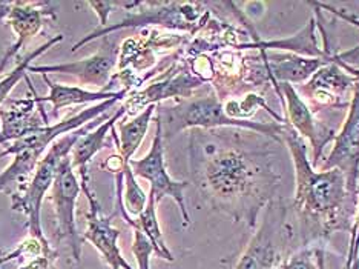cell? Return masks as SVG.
Segmentation results:
<instances>
[{"mask_svg": "<svg viewBox=\"0 0 359 269\" xmlns=\"http://www.w3.org/2000/svg\"><path fill=\"white\" fill-rule=\"evenodd\" d=\"M50 260L51 257L48 256H39L32 260L29 265L22 266L20 269H48V266H50Z\"/></svg>", "mask_w": 359, "mask_h": 269, "instance_id": "cell-24", "label": "cell"}, {"mask_svg": "<svg viewBox=\"0 0 359 269\" xmlns=\"http://www.w3.org/2000/svg\"><path fill=\"white\" fill-rule=\"evenodd\" d=\"M350 74L356 81L348 103V116L342 125L339 134L334 136V146L329 157L323 163V169L337 168L346 176L347 188L358 197L359 178V70L350 67Z\"/></svg>", "mask_w": 359, "mask_h": 269, "instance_id": "cell-7", "label": "cell"}, {"mask_svg": "<svg viewBox=\"0 0 359 269\" xmlns=\"http://www.w3.org/2000/svg\"><path fill=\"white\" fill-rule=\"evenodd\" d=\"M55 19L51 4L37 2V4H23V2H0V23L10 25L18 36V40L13 46L6 50L2 63H0V74L5 70L13 57L19 54L22 48H25L31 39H34L46 20Z\"/></svg>", "mask_w": 359, "mask_h": 269, "instance_id": "cell-9", "label": "cell"}, {"mask_svg": "<svg viewBox=\"0 0 359 269\" xmlns=\"http://www.w3.org/2000/svg\"><path fill=\"white\" fill-rule=\"evenodd\" d=\"M155 111H157V105H149L129 122H117L116 128L112 129L111 137L116 142L118 154L126 163L133 160L134 154L143 143Z\"/></svg>", "mask_w": 359, "mask_h": 269, "instance_id": "cell-15", "label": "cell"}, {"mask_svg": "<svg viewBox=\"0 0 359 269\" xmlns=\"http://www.w3.org/2000/svg\"><path fill=\"white\" fill-rule=\"evenodd\" d=\"M316 5L320 6V8H324V10H329V11H332L333 14L339 15V18H342V19H344V20H347L348 23H352V25H356V27H359V20H358V19H355V18H352V15H347V14L341 13V11H338V10H333V8H330V6H327V5H323V4H316Z\"/></svg>", "mask_w": 359, "mask_h": 269, "instance_id": "cell-25", "label": "cell"}, {"mask_svg": "<svg viewBox=\"0 0 359 269\" xmlns=\"http://www.w3.org/2000/svg\"><path fill=\"white\" fill-rule=\"evenodd\" d=\"M276 86V93H278L280 99L287 100V122L289 125L293 126L295 131H299L301 136L307 137L310 142H312L313 148H315V156L318 151V134L316 131V124L312 119V112H310L307 105L301 99V96L295 88L292 86V84H287V81H273Z\"/></svg>", "mask_w": 359, "mask_h": 269, "instance_id": "cell-16", "label": "cell"}, {"mask_svg": "<svg viewBox=\"0 0 359 269\" xmlns=\"http://www.w3.org/2000/svg\"><path fill=\"white\" fill-rule=\"evenodd\" d=\"M4 79V74H0V80H2Z\"/></svg>", "mask_w": 359, "mask_h": 269, "instance_id": "cell-26", "label": "cell"}, {"mask_svg": "<svg viewBox=\"0 0 359 269\" xmlns=\"http://www.w3.org/2000/svg\"><path fill=\"white\" fill-rule=\"evenodd\" d=\"M312 256L313 251H301L284 263V269H324V252L316 249V257Z\"/></svg>", "mask_w": 359, "mask_h": 269, "instance_id": "cell-21", "label": "cell"}, {"mask_svg": "<svg viewBox=\"0 0 359 269\" xmlns=\"http://www.w3.org/2000/svg\"><path fill=\"white\" fill-rule=\"evenodd\" d=\"M108 117L102 116L93 120L91 124H88L86 126L77 129V131L69 133L60 137L59 140H55L43 154V157L40 159L31 181L23 186L22 190L11 194V208L27 217V225L31 237L40 240L43 244H46V247H50V243L45 239L42 230V220H40L42 218V205L48 191L53 188L60 162L65 157L71 156L72 148H74L76 142L81 136L88 133L89 129H93L94 126L100 125Z\"/></svg>", "mask_w": 359, "mask_h": 269, "instance_id": "cell-3", "label": "cell"}, {"mask_svg": "<svg viewBox=\"0 0 359 269\" xmlns=\"http://www.w3.org/2000/svg\"><path fill=\"white\" fill-rule=\"evenodd\" d=\"M284 137L295 165V209L299 217L321 225L325 232L339 228L347 230L358 197L348 191L346 176L337 168L315 171L310 166L306 146L289 124L284 126Z\"/></svg>", "mask_w": 359, "mask_h": 269, "instance_id": "cell-2", "label": "cell"}, {"mask_svg": "<svg viewBox=\"0 0 359 269\" xmlns=\"http://www.w3.org/2000/svg\"><path fill=\"white\" fill-rule=\"evenodd\" d=\"M121 199H123L125 211L129 216H140L148 203V195L138 185L135 174L130 169L129 163L123 168V183H121Z\"/></svg>", "mask_w": 359, "mask_h": 269, "instance_id": "cell-20", "label": "cell"}, {"mask_svg": "<svg viewBox=\"0 0 359 269\" xmlns=\"http://www.w3.org/2000/svg\"><path fill=\"white\" fill-rule=\"evenodd\" d=\"M168 124L172 126L174 131H182L186 128H224V126H238L258 131L272 137L273 140L281 142L280 134H284V126L280 124H257V122L249 120H238L231 119L227 116L224 107L217 97H201L187 103H183L182 107L174 108L170 112Z\"/></svg>", "mask_w": 359, "mask_h": 269, "instance_id": "cell-4", "label": "cell"}, {"mask_svg": "<svg viewBox=\"0 0 359 269\" xmlns=\"http://www.w3.org/2000/svg\"><path fill=\"white\" fill-rule=\"evenodd\" d=\"M126 114V108L120 107L111 117L103 120L100 125L89 129L88 133L81 136L76 142L74 148L71 151V162L72 166L80 174V177L88 176V165L91 163L97 152H100L104 145L108 143V137L112 133V129L116 128L117 122L121 120Z\"/></svg>", "mask_w": 359, "mask_h": 269, "instance_id": "cell-13", "label": "cell"}, {"mask_svg": "<svg viewBox=\"0 0 359 269\" xmlns=\"http://www.w3.org/2000/svg\"><path fill=\"white\" fill-rule=\"evenodd\" d=\"M126 93H128L126 89H123V91H121L117 97H114V99H111V100L93 105V107H89L83 111L74 114V116L57 122V124H54V125H51V124L46 125L28 137H23V138H20V140L11 142L10 146H6L5 151L0 152V159H4L6 156H15V154H19L22 151H29V150L45 154L48 151V148H50V146L55 140H59L60 137L67 136L69 133H74V131H77V129L86 126L88 124H91L93 120L104 116V112L111 110L118 100L123 99Z\"/></svg>", "mask_w": 359, "mask_h": 269, "instance_id": "cell-8", "label": "cell"}, {"mask_svg": "<svg viewBox=\"0 0 359 269\" xmlns=\"http://www.w3.org/2000/svg\"><path fill=\"white\" fill-rule=\"evenodd\" d=\"M129 165L135 176L149 182V192L154 194L155 202L160 203L165 197H170L182 211L184 225L191 223L184 200V190L189 186V182H177L168 173L165 163V148H163V120L160 111L157 120H155V136L149 152L143 159L130 160Z\"/></svg>", "mask_w": 359, "mask_h": 269, "instance_id": "cell-5", "label": "cell"}, {"mask_svg": "<svg viewBox=\"0 0 359 269\" xmlns=\"http://www.w3.org/2000/svg\"><path fill=\"white\" fill-rule=\"evenodd\" d=\"M81 190L89 202V211L86 213V231L83 239L88 240L93 247L100 252L111 269H133L121 256V251L117 244L120 237V231L112 226V216L108 217L103 214L100 203L97 202L95 195L89 186V174L80 177Z\"/></svg>", "mask_w": 359, "mask_h": 269, "instance_id": "cell-10", "label": "cell"}, {"mask_svg": "<svg viewBox=\"0 0 359 269\" xmlns=\"http://www.w3.org/2000/svg\"><path fill=\"white\" fill-rule=\"evenodd\" d=\"M276 256L275 247L267 231V225L250 242L248 251L241 256L236 269H269L273 265Z\"/></svg>", "mask_w": 359, "mask_h": 269, "instance_id": "cell-18", "label": "cell"}, {"mask_svg": "<svg viewBox=\"0 0 359 269\" xmlns=\"http://www.w3.org/2000/svg\"><path fill=\"white\" fill-rule=\"evenodd\" d=\"M133 230H134L133 252L137 258L138 269H149V258L154 252L152 243L140 230H138V228H133Z\"/></svg>", "mask_w": 359, "mask_h": 269, "instance_id": "cell-22", "label": "cell"}, {"mask_svg": "<svg viewBox=\"0 0 359 269\" xmlns=\"http://www.w3.org/2000/svg\"><path fill=\"white\" fill-rule=\"evenodd\" d=\"M261 159H264L261 152L233 146L215 148L206 143L194 176L212 203L233 213L236 218L246 216L254 226L273 183V173Z\"/></svg>", "mask_w": 359, "mask_h": 269, "instance_id": "cell-1", "label": "cell"}, {"mask_svg": "<svg viewBox=\"0 0 359 269\" xmlns=\"http://www.w3.org/2000/svg\"><path fill=\"white\" fill-rule=\"evenodd\" d=\"M62 40H63V36H62V34L54 36L53 39L48 40L46 44H43L42 46L36 48L34 51L29 53L28 55H25V59L20 60L18 67H15L11 72H8V74H4V79L0 80V105L5 103V100H6L8 97H10V94L13 93V89L15 88V85H18L22 79L27 77L28 71H29V67H31V63L34 62L39 55H42V54L46 53L48 50H51V48H53L54 45L62 42Z\"/></svg>", "mask_w": 359, "mask_h": 269, "instance_id": "cell-19", "label": "cell"}, {"mask_svg": "<svg viewBox=\"0 0 359 269\" xmlns=\"http://www.w3.org/2000/svg\"><path fill=\"white\" fill-rule=\"evenodd\" d=\"M34 97L28 102H14L13 108L0 110V119H2V128H0V146L20 140L32 133L39 131L40 128L50 125L45 122V116L40 117L39 112L42 108L36 110Z\"/></svg>", "mask_w": 359, "mask_h": 269, "instance_id": "cell-12", "label": "cell"}, {"mask_svg": "<svg viewBox=\"0 0 359 269\" xmlns=\"http://www.w3.org/2000/svg\"><path fill=\"white\" fill-rule=\"evenodd\" d=\"M81 190V182L72 166L71 156L65 157L51 188V202L55 216V232L60 240H67L72 251V257L80 262L81 254V237L77 231L76 223V206Z\"/></svg>", "mask_w": 359, "mask_h": 269, "instance_id": "cell-6", "label": "cell"}, {"mask_svg": "<svg viewBox=\"0 0 359 269\" xmlns=\"http://www.w3.org/2000/svg\"><path fill=\"white\" fill-rule=\"evenodd\" d=\"M88 5L93 8L97 15H99L100 25H102V28H104L106 23H108V15H109L111 10L114 6H117L118 4H116V2H89Z\"/></svg>", "mask_w": 359, "mask_h": 269, "instance_id": "cell-23", "label": "cell"}, {"mask_svg": "<svg viewBox=\"0 0 359 269\" xmlns=\"http://www.w3.org/2000/svg\"><path fill=\"white\" fill-rule=\"evenodd\" d=\"M50 93L45 97H39L34 93V100L37 103H51L54 114L59 112L63 108L68 107H77V105H88V103H102L106 100H111L117 97L121 91L117 93H108V91H88V89L74 85H65V84H54L46 76H43Z\"/></svg>", "mask_w": 359, "mask_h": 269, "instance_id": "cell-14", "label": "cell"}, {"mask_svg": "<svg viewBox=\"0 0 359 269\" xmlns=\"http://www.w3.org/2000/svg\"><path fill=\"white\" fill-rule=\"evenodd\" d=\"M114 65H116V50H102L83 60L48 65V67H29V71L40 72L42 76H46L48 72H62V74L76 76L83 85L103 88L109 81Z\"/></svg>", "mask_w": 359, "mask_h": 269, "instance_id": "cell-11", "label": "cell"}, {"mask_svg": "<svg viewBox=\"0 0 359 269\" xmlns=\"http://www.w3.org/2000/svg\"><path fill=\"white\" fill-rule=\"evenodd\" d=\"M42 157V152L31 150L15 154L11 165H8L4 173H0V192H10L11 188H15V191L22 190L31 181Z\"/></svg>", "mask_w": 359, "mask_h": 269, "instance_id": "cell-17", "label": "cell"}]
</instances>
